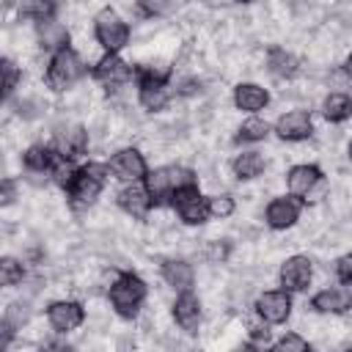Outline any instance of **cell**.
Instances as JSON below:
<instances>
[{
    "mask_svg": "<svg viewBox=\"0 0 352 352\" xmlns=\"http://www.w3.org/2000/svg\"><path fill=\"white\" fill-rule=\"evenodd\" d=\"M143 300H146V283L132 272L118 275V280L110 286V302L121 316H135Z\"/></svg>",
    "mask_w": 352,
    "mask_h": 352,
    "instance_id": "obj_1",
    "label": "cell"
},
{
    "mask_svg": "<svg viewBox=\"0 0 352 352\" xmlns=\"http://www.w3.org/2000/svg\"><path fill=\"white\" fill-rule=\"evenodd\" d=\"M184 184H195V176L192 170L187 168H176V165H168V168H157L146 176V187L151 192L154 201H165V198H173V192Z\"/></svg>",
    "mask_w": 352,
    "mask_h": 352,
    "instance_id": "obj_2",
    "label": "cell"
},
{
    "mask_svg": "<svg viewBox=\"0 0 352 352\" xmlns=\"http://www.w3.org/2000/svg\"><path fill=\"white\" fill-rule=\"evenodd\" d=\"M82 72H85V66H82L80 55H77L74 50L63 47V50H58V52L52 55L50 69H47V80H50V85H52L55 91H63V88H69V85H74V82L82 77Z\"/></svg>",
    "mask_w": 352,
    "mask_h": 352,
    "instance_id": "obj_3",
    "label": "cell"
},
{
    "mask_svg": "<svg viewBox=\"0 0 352 352\" xmlns=\"http://www.w3.org/2000/svg\"><path fill=\"white\" fill-rule=\"evenodd\" d=\"M104 165H85L77 170L72 187H69V195H72V204L74 206H88L96 201V195L102 192L104 187Z\"/></svg>",
    "mask_w": 352,
    "mask_h": 352,
    "instance_id": "obj_4",
    "label": "cell"
},
{
    "mask_svg": "<svg viewBox=\"0 0 352 352\" xmlns=\"http://www.w3.org/2000/svg\"><path fill=\"white\" fill-rule=\"evenodd\" d=\"M96 38L107 52H118L126 41H129V28L124 25V19L113 11V8H102L96 14Z\"/></svg>",
    "mask_w": 352,
    "mask_h": 352,
    "instance_id": "obj_5",
    "label": "cell"
},
{
    "mask_svg": "<svg viewBox=\"0 0 352 352\" xmlns=\"http://www.w3.org/2000/svg\"><path fill=\"white\" fill-rule=\"evenodd\" d=\"M286 179H289V190L294 195H305L308 201H319L327 190L324 176L316 165H294Z\"/></svg>",
    "mask_w": 352,
    "mask_h": 352,
    "instance_id": "obj_6",
    "label": "cell"
},
{
    "mask_svg": "<svg viewBox=\"0 0 352 352\" xmlns=\"http://www.w3.org/2000/svg\"><path fill=\"white\" fill-rule=\"evenodd\" d=\"M170 201H173V206L179 209V217H182L184 223H190V226L204 223L206 214H209V201L198 192L195 184H184V187H179V190L173 192Z\"/></svg>",
    "mask_w": 352,
    "mask_h": 352,
    "instance_id": "obj_7",
    "label": "cell"
},
{
    "mask_svg": "<svg viewBox=\"0 0 352 352\" xmlns=\"http://www.w3.org/2000/svg\"><path fill=\"white\" fill-rule=\"evenodd\" d=\"M140 102H143L146 110H162L168 104L165 74H157L151 69L140 72Z\"/></svg>",
    "mask_w": 352,
    "mask_h": 352,
    "instance_id": "obj_8",
    "label": "cell"
},
{
    "mask_svg": "<svg viewBox=\"0 0 352 352\" xmlns=\"http://www.w3.org/2000/svg\"><path fill=\"white\" fill-rule=\"evenodd\" d=\"M256 311H258V316H261L264 322L280 324V322H286L289 314H292V297H289L286 292H264V294L258 297V302H256Z\"/></svg>",
    "mask_w": 352,
    "mask_h": 352,
    "instance_id": "obj_9",
    "label": "cell"
},
{
    "mask_svg": "<svg viewBox=\"0 0 352 352\" xmlns=\"http://www.w3.org/2000/svg\"><path fill=\"white\" fill-rule=\"evenodd\" d=\"M47 319H50V324H52L58 333H66V330H74V327L82 324L85 311H82V305L74 302V300H60V302H52V305L47 308Z\"/></svg>",
    "mask_w": 352,
    "mask_h": 352,
    "instance_id": "obj_10",
    "label": "cell"
},
{
    "mask_svg": "<svg viewBox=\"0 0 352 352\" xmlns=\"http://www.w3.org/2000/svg\"><path fill=\"white\" fill-rule=\"evenodd\" d=\"M110 170L124 182H138V179H146V160L138 148H121L110 160Z\"/></svg>",
    "mask_w": 352,
    "mask_h": 352,
    "instance_id": "obj_11",
    "label": "cell"
},
{
    "mask_svg": "<svg viewBox=\"0 0 352 352\" xmlns=\"http://www.w3.org/2000/svg\"><path fill=\"white\" fill-rule=\"evenodd\" d=\"M311 275H314V270L305 256H292L280 267V283L286 292H302L311 283Z\"/></svg>",
    "mask_w": 352,
    "mask_h": 352,
    "instance_id": "obj_12",
    "label": "cell"
},
{
    "mask_svg": "<svg viewBox=\"0 0 352 352\" xmlns=\"http://www.w3.org/2000/svg\"><path fill=\"white\" fill-rule=\"evenodd\" d=\"M275 132L283 140H305V138H311L314 124H311V116L305 110H292V113H286V116L278 118Z\"/></svg>",
    "mask_w": 352,
    "mask_h": 352,
    "instance_id": "obj_13",
    "label": "cell"
},
{
    "mask_svg": "<svg viewBox=\"0 0 352 352\" xmlns=\"http://www.w3.org/2000/svg\"><path fill=\"white\" fill-rule=\"evenodd\" d=\"M300 217V201L294 195H283V198H275L270 206H267V223L272 228H289L294 226Z\"/></svg>",
    "mask_w": 352,
    "mask_h": 352,
    "instance_id": "obj_14",
    "label": "cell"
},
{
    "mask_svg": "<svg viewBox=\"0 0 352 352\" xmlns=\"http://www.w3.org/2000/svg\"><path fill=\"white\" fill-rule=\"evenodd\" d=\"M151 201H154V198H151L148 187L135 184V182L118 192V206H121L126 214H132V217H146V212L151 209Z\"/></svg>",
    "mask_w": 352,
    "mask_h": 352,
    "instance_id": "obj_15",
    "label": "cell"
},
{
    "mask_svg": "<svg viewBox=\"0 0 352 352\" xmlns=\"http://www.w3.org/2000/svg\"><path fill=\"white\" fill-rule=\"evenodd\" d=\"M55 146H58V154L63 160H74V157L85 154V148H88V132L82 126H77V124L74 126H66V129H60L55 135Z\"/></svg>",
    "mask_w": 352,
    "mask_h": 352,
    "instance_id": "obj_16",
    "label": "cell"
},
{
    "mask_svg": "<svg viewBox=\"0 0 352 352\" xmlns=\"http://www.w3.org/2000/svg\"><path fill=\"white\" fill-rule=\"evenodd\" d=\"M94 77H96L99 82H104L107 88H113V85H121V82L129 80V66H126L116 52H107V55L96 63Z\"/></svg>",
    "mask_w": 352,
    "mask_h": 352,
    "instance_id": "obj_17",
    "label": "cell"
},
{
    "mask_svg": "<svg viewBox=\"0 0 352 352\" xmlns=\"http://www.w3.org/2000/svg\"><path fill=\"white\" fill-rule=\"evenodd\" d=\"M173 319L179 322V327L184 333H195L198 322H201V302L192 292H182V297L173 305Z\"/></svg>",
    "mask_w": 352,
    "mask_h": 352,
    "instance_id": "obj_18",
    "label": "cell"
},
{
    "mask_svg": "<svg viewBox=\"0 0 352 352\" xmlns=\"http://www.w3.org/2000/svg\"><path fill=\"white\" fill-rule=\"evenodd\" d=\"M311 305L316 311H322V314H344V311L352 308V294L346 289H341V286H333V289L319 292Z\"/></svg>",
    "mask_w": 352,
    "mask_h": 352,
    "instance_id": "obj_19",
    "label": "cell"
},
{
    "mask_svg": "<svg viewBox=\"0 0 352 352\" xmlns=\"http://www.w3.org/2000/svg\"><path fill=\"white\" fill-rule=\"evenodd\" d=\"M234 102H236L239 110L256 113V110H261L270 102V94L261 85H256V82H239L236 91H234Z\"/></svg>",
    "mask_w": 352,
    "mask_h": 352,
    "instance_id": "obj_20",
    "label": "cell"
},
{
    "mask_svg": "<svg viewBox=\"0 0 352 352\" xmlns=\"http://www.w3.org/2000/svg\"><path fill=\"white\" fill-rule=\"evenodd\" d=\"M162 278L168 280V286L179 289V292H187L192 286V267L182 258H168L162 264Z\"/></svg>",
    "mask_w": 352,
    "mask_h": 352,
    "instance_id": "obj_21",
    "label": "cell"
},
{
    "mask_svg": "<svg viewBox=\"0 0 352 352\" xmlns=\"http://www.w3.org/2000/svg\"><path fill=\"white\" fill-rule=\"evenodd\" d=\"M38 38H41V47L44 50H63L69 44V33L60 22H52V19H44L38 22Z\"/></svg>",
    "mask_w": 352,
    "mask_h": 352,
    "instance_id": "obj_22",
    "label": "cell"
},
{
    "mask_svg": "<svg viewBox=\"0 0 352 352\" xmlns=\"http://www.w3.org/2000/svg\"><path fill=\"white\" fill-rule=\"evenodd\" d=\"M261 170H264V157L258 151H242L234 160V173L239 179H256Z\"/></svg>",
    "mask_w": 352,
    "mask_h": 352,
    "instance_id": "obj_23",
    "label": "cell"
},
{
    "mask_svg": "<svg viewBox=\"0 0 352 352\" xmlns=\"http://www.w3.org/2000/svg\"><path fill=\"white\" fill-rule=\"evenodd\" d=\"M352 116V99L346 94H330L324 99V118L327 121H346Z\"/></svg>",
    "mask_w": 352,
    "mask_h": 352,
    "instance_id": "obj_24",
    "label": "cell"
},
{
    "mask_svg": "<svg viewBox=\"0 0 352 352\" xmlns=\"http://www.w3.org/2000/svg\"><path fill=\"white\" fill-rule=\"evenodd\" d=\"M25 165H28L30 170L44 173V170L55 168V154H52V148H47V146H30V148L25 151Z\"/></svg>",
    "mask_w": 352,
    "mask_h": 352,
    "instance_id": "obj_25",
    "label": "cell"
},
{
    "mask_svg": "<svg viewBox=\"0 0 352 352\" xmlns=\"http://www.w3.org/2000/svg\"><path fill=\"white\" fill-rule=\"evenodd\" d=\"M270 69L278 77H294L297 74V58L289 55L286 50H272L270 52Z\"/></svg>",
    "mask_w": 352,
    "mask_h": 352,
    "instance_id": "obj_26",
    "label": "cell"
},
{
    "mask_svg": "<svg viewBox=\"0 0 352 352\" xmlns=\"http://www.w3.org/2000/svg\"><path fill=\"white\" fill-rule=\"evenodd\" d=\"M267 132H270V126H267V121H261V118H248L242 126H239V140H250V143H256V140H264L267 138Z\"/></svg>",
    "mask_w": 352,
    "mask_h": 352,
    "instance_id": "obj_27",
    "label": "cell"
},
{
    "mask_svg": "<svg viewBox=\"0 0 352 352\" xmlns=\"http://www.w3.org/2000/svg\"><path fill=\"white\" fill-rule=\"evenodd\" d=\"M22 11H25V16H33V19L44 22V19H52L55 0H25Z\"/></svg>",
    "mask_w": 352,
    "mask_h": 352,
    "instance_id": "obj_28",
    "label": "cell"
},
{
    "mask_svg": "<svg viewBox=\"0 0 352 352\" xmlns=\"http://www.w3.org/2000/svg\"><path fill=\"white\" fill-rule=\"evenodd\" d=\"M0 280H3V286L19 283V280H22V264H19L16 258L6 256V258L0 261Z\"/></svg>",
    "mask_w": 352,
    "mask_h": 352,
    "instance_id": "obj_29",
    "label": "cell"
},
{
    "mask_svg": "<svg viewBox=\"0 0 352 352\" xmlns=\"http://www.w3.org/2000/svg\"><path fill=\"white\" fill-rule=\"evenodd\" d=\"M275 349H278V352H308L311 344H308L305 338H300L297 333H289V336H283V338L275 344Z\"/></svg>",
    "mask_w": 352,
    "mask_h": 352,
    "instance_id": "obj_30",
    "label": "cell"
},
{
    "mask_svg": "<svg viewBox=\"0 0 352 352\" xmlns=\"http://www.w3.org/2000/svg\"><path fill=\"white\" fill-rule=\"evenodd\" d=\"M16 80H19V69L14 66V60H3V94L11 96L14 88H16Z\"/></svg>",
    "mask_w": 352,
    "mask_h": 352,
    "instance_id": "obj_31",
    "label": "cell"
},
{
    "mask_svg": "<svg viewBox=\"0 0 352 352\" xmlns=\"http://www.w3.org/2000/svg\"><path fill=\"white\" fill-rule=\"evenodd\" d=\"M52 176H55V182H58L60 187H72V182H74L77 170L69 165V160H60V162H55V168H52Z\"/></svg>",
    "mask_w": 352,
    "mask_h": 352,
    "instance_id": "obj_32",
    "label": "cell"
},
{
    "mask_svg": "<svg viewBox=\"0 0 352 352\" xmlns=\"http://www.w3.org/2000/svg\"><path fill=\"white\" fill-rule=\"evenodd\" d=\"M234 212V201L228 198V195H214V198H209V214H214V217H228Z\"/></svg>",
    "mask_w": 352,
    "mask_h": 352,
    "instance_id": "obj_33",
    "label": "cell"
},
{
    "mask_svg": "<svg viewBox=\"0 0 352 352\" xmlns=\"http://www.w3.org/2000/svg\"><path fill=\"white\" fill-rule=\"evenodd\" d=\"M25 319H28V311H25V305H19V302H14V305L8 308V314H6V322L14 324V327H19Z\"/></svg>",
    "mask_w": 352,
    "mask_h": 352,
    "instance_id": "obj_34",
    "label": "cell"
},
{
    "mask_svg": "<svg viewBox=\"0 0 352 352\" xmlns=\"http://www.w3.org/2000/svg\"><path fill=\"white\" fill-rule=\"evenodd\" d=\"M336 272H338V278H341L344 283H352V253H346V256L336 264Z\"/></svg>",
    "mask_w": 352,
    "mask_h": 352,
    "instance_id": "obj_35",
    "label": "cell"
},
{
    "mask_svg": "<svg viewBox=\"0 0 352 352\" xmlns=\"http://www.w3.org/2000/svg\"><path fill=\"white\" fill-rule=\"evenodd\" d=\"M11 201H14V182L6 179L3 182V204H11Z\"/></svg>",
    "mask_w": 352,
    "mask_h": 352,
    "instance_id": "obj_36",
    "label": "cell"
},
{
    "mask_svg": "<svg viewBox=\"0 0 352 352\" xmlns=\"http://www.w3.org/2000/svg\"><path fill=\"white\" fill-rule=\"evenodd\" d=\"M226 253H228V245H214V248H212V253H209V256H212V258H223V256H226Z\"/></svg>",
    "mask_w": 352,
    "mask_h": 352,
    "instance_id": "obj_37",
    "label": "cell"
},
{
    "mask_svg": "<svg viewBox=\"0 0 352 352\" xmlns=\"http://www.w3.org/2000/svg\"><path fill=\"white\" fill-rule=\"evenodd\" d=\"M344 69H346V74H349V77H352V55H349V58H346V66H344Z\"/></svg>",
    "mask_w": 352,
    "mask_h": 352,
    "instance_id": "obj_38",
    "label": "cell"
},
{
    "mask_svg": "<svg viewBox=\"0 0 352 352\" xmlns=\"http://www.w3.org/2000/svg\"><path fill=\"white\" fill-rule=\"evenodd\" d=\"M349 157H352V143H349Z\"/></svg>",
    "mask_w": 352,
    "mask_h": 352,
    "instance_id": "obj_39",
    "label": "cell"
}]
</instances>
